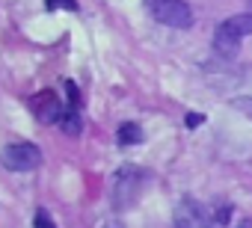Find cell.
Here are the masks:
<instances>
[{
    "instance_id": "3957f363",
    "label": "cell",
    "mask_w": 252,
    "mask_h": 228,
    "mask_svg": "<svg viewBox=\"0 0 252 228\" xmlns=\"http://www.w3.org/2000/svg\"><path fill=\"white\" fill-rule=\"evenodd\" d=\"M42 163V151L33 142H9L3 148V166L9 172H33Z\"/></svg>"
},
{
    "instance_id": "9c48e42d",
    "label": "cell",
    "mask_w": 252,
    "mask_h": 228,
    "mask_svg": "<svg viewBox=\"0 0 252 228\" xmlns=\"http://www.w3.org/2000/svg\"><path fill=\"white\" fill-rule=\"evenodd\" d=\"M33 225H36V228H57L48 210H36V216H33Z\"/></svg>"
},
{
    "instance_id": "30bf717a",
    "label": "cell",
    "mask_w": 252,
    "mask_h": 228,
    "mask_svg": "<svg viewBox=\"0 0 252 228\" xmlns=\"http://www.w3.org/2000/svg\"><path fill=\"white\" fill-rule=\"evenodd\" d=\"M45 3H48V9L63 6V9H68V12H77V0H45Z\"/></svg>"
},
{
    "instance_id": "6da1fadb",
    "label": "cell",
    "mask_w": 252,
    "mask_h": 228,
    "mask_svg": "<svg viewBox=\"0 0 252 228\" xmlns=\"http://www.w3.org/2000/svg\"><path fill=\"white\" fill-rule=\"evenodd\" d=\"M149 181V172L137 166H122L116 172V187H113V204L116 207H131L137 196L143 193V184Z\"/></svg>"
},
{
    "instance_id": "4fadbf2b",
    "label": "cell",
    "mask_w": 252,
    "mask_h": 228,
    "mask_svg": "<svg viewBox=\"0 0 252 228\" xmlns=\"http://www.w3.org/2000/svg\"><path fill=\"white\" fill-rule=\"evenodd\" d=\"M237 228H252V222H249V219H243V222H240Z\"/></svg>"
},
{
    "instance_id": "5b68a950",
    "label": "cell",
    "mask_w": 252,
    "mask_h": 228,
    "mask_svg": "<svg viewBox=\"0 0 252 228\" xmlns=\"http://www.w3.org/2000/svg\"><path fill=\"white\" fill-rule=\"evenodd\" d=\"M175 225H178V228H211V216L205 213L202 204L184 199V201L175 207Z\"/></svg>"
},
{
    "instance_id": "7a4b0ae2",
    "label": "cell",
    "mask_w": 252,
    "mask_h": 228,
    "mask_svg": "<svg viewBox=\"0 0 252 228\" xmlns=\"http://www.w3.org/2000/svg\"><path fill=\"white\" fill-rule=\"evenodd\" d=\"M146 6L166 27H175V30L193 27V12H190V6L184 0H146Z\"/></svg>"
},
{
    "instance_id": "277c9868",
    "label": "cell",
    "mask_w": 252,
    "mask_h": 228,
    "mask_svg": "<svg viewBox=\"0 0 252 228\" xmlns=\"http://www.w3.org/2000/svg\"><path fill=\"white\" fill-rule=\"evenodd\" d=\"M30 110H33V116L42 122V125H57L60 119H63V104H60V98L51 92V89H45V92H36L33 98H30Z\"/></svg>"
},
{
    "instance_id": "7c38bea8",
    "label": "cell",
    "mask_w": 252,
    "mask_h": 228,
    "mask_svg": "<svg viewBox=\"0 0 252 228\" xmlns=\"http://www.w3.org/2000/svg\"><path fill=\"white\" fill-rule=\"evenodd\" d=\"M202 122H205V119L199 116V113H187V119H184V125H187V128H199Z\"/></svg>"
},
{
    "instance_id": "52a82bcc",
    "label": "cell",
    "mask_w": 252,
    "mask_h": 228,
    "mask_svg": "<svg viewBox=\"0 0 252 228\" xmlns=\"http://www.w3.org/2000/svg\"><path fill=\"white\" fill-rule=\"evenodd\" d=\"M60 128H63L68 137H80V131H83V122H80V107H68V110L63 113Z\"/></svg>"
},
{
    "instance_id": "8fae6325",
    "label": "cell",
    "mask_w": 252,
    "mask_h": 228,
    "mask_svg": "<svg viewBox=\"0 0 252 228\" xmlns=\"http://www.w3.org/2000/svg\"><path fill=\"white\" fill-rule=\"evenodd\" d=\"M65 92H68V104H71V107H80V92H77V86H74L71 80L65 83Z\"/></svg>"
},
{
    "instance_id": "ba28073f",
    "label": "cell",
    "mask_w": 252,
    "mask_h": 228,
    "mask_svg": "<svg viewBox=\"0 0 252 228\" xmlns=\"http://www.w3.org/2000/svg\"><path fill=\"white\" fill-rule=\"evenodd\" d=\"M116 140H119V145H137V142H143V128L137 122H125L119 128Z\"/></svg>"
},
{
    "instance_id": "8992f818",
    "label": "cell",
    "mask_w": 252,
    "mask_h": 228,
    "mask_svg": "<svg viewBox=\"0 0 252 228\" xmlns=\"http://www.w3.org/2000/svg\"><path fill=\"white\" fill-rule=\"evenodd\" d=\"M214 51L220 54V57H225V59H231V57H237V51H240V36L222 21L220 27H217V33H214Z\"/></svg>"
}]
</instances>
